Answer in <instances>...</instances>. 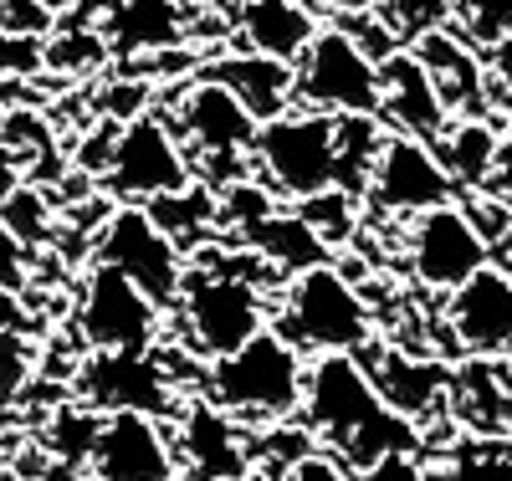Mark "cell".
<instances>
[{
  "label": "cell",
  "mask_w": 512,
  "mask_h": 481,
  "mask_svg": "<svg viewBox=\"0 0 512 481\" xmlns=\"http://www.w3.org/2000/svg\"><path fill=\"white\" fill-rule=\"evenodd\" d=\"M303 410L308 430H318L349 471H369L390 451H415V420L379 400L374 379L354 354H318L303 369Z\"/></svg>",
  "instance_id": "6da1fadb"
},
{
  "label": "cell",
  "mask_w": 512,
  "mask_h": 481,
  "mask_svg": "<svg viewBox=\"0 0 512 481\" xmlns=\"http://www.w3.org/2000/svg\"><path fill=\"white\" fill-rule=\"evenodd\" d=\"M205 364V400L231 420H287L303 400V348L272 323L256 328L241 348Z\"/></svg>",
  "instance_id": "7a4b0ae2"
},
{
  "label": "cell",
  "mask_w": 512,
  "mask_h": 481,
  "mask_svg": "<svg viewBox=\"0 0 512 481\" xmlns=\"http://www.w3.org/2000/svg\"><path fill=\"white\" fill-rule=\"evenodd\" d=\"M246 261L221 256L210 272H185V287L175 302L185 308V333L200 359H221L231 348H241L256 328H267V297L256 272H241Z\"/></svg>",
  "instance_id": "3957f363"
},
{
  "label": "cell",
  "mask_w": 512,
  "mask_h": 481,
  "mask_svg": "<svg viewBox=\"0 0 512 481\" xmlns=\"http://www.w3.org/2000/svg\"><path fill=\"white\" fill-rule=\"evenodd\" d=\"M282 323L297 348H318V354H359L374 338L364 292L333 261L292 272L287 297H282Z\"/></svg>",
  "instance_id": "277c9868"
},
{
  "label": "cell",
  "mask_w": 512,
  "mask_h": 481,
  "mask_svg": "<svg viewBox=\"0 0 512 481\" xmlns=\"http://www.w3.org/2000/svg\"><path fill=\"white\" fill-rule=\"evenodd\" d=\"M292 108L313 113H379V62L344 26H318L292 62Z\"/></svg>",
  "instance_id": "5b68a950"
},
{
  "label": "cell",
  "mask_w": 512,
  "mask_h": 481,
  "mask_svg": "<svg viewBox=\"0 0 512 481\" xmlns=\"http://www.w3.org/2000/svg\"><path fill=\"white\" fill-rule=\"evenodd\" d=\"M251 164L267 174L272 195L308 200L333 185V113L287 108L256 123Z\"/></svg>",
  "instance_id": "8992f818"
},
{
  "label": "cell",
  "mask_w": 512,
  "mask_h": 481,
  "mask_svg": "<svg viewBox=\"0 0 512 481\" xmlns=\"http://www.w3.org/2000/svg\"><path fill=\"white\" fill-rule=\"evenodd\" d=\"M98 261L118 267L128 282H139L159 308H175V297L185 287V261H180V241L154 226V215L139 200H123L108 226L98 236Z\"/></svg>",
  "instance_id": "52a82bcc"
},
{
  "label": "cell",
  "mask_w": 512,
  "mask_h": 481,
  "mask_svg": "<svg viewBox=\"0 0 512 481\" xmlns=\"http://www.w3.org/2000/svg\"><path fill=\"white\" fill-rule=\"evenodd\" d=\"M159 302L128 282L108 261H93L88 282H82L77 302V328L88 338V348H118V354H149L159 338Z\"/></svg>",
  "instance_id": "ba28073f"
},
{
  "label": "cell",
  "mask_w": 512,
  "mask_h": 481,
  "mask_svg": "<svg viewBox=\"0 0 512 481\" xmlns=\"http://www.w3.org/2000/svg\"><path fill=\"white\" fill-rule=\"evenodd\" d=\"M103 169H108L113 200H154L164 190L190 185V159H185L180 139L154 113H134L118 128Z\"/></svg>",
  "instance_id": "9c48e42d"
},
{
  "label": "cell",
  "mask_w": 512,
  "mask_h": 481,
  "mask_svg": "<svg viewBox=\"0 0 512 481\" xmlns=\"http://www.w3.org/2000/svg\"><path fill=\"white\" fill-rule=\"evenodd\" d=\"M364 195H369V205L379 215H420L431 205L456 200V185H451V174L441 169V159L431 154V144L384 128V144L374 154Z\"/></svg>",
  "instance_id": "30bf717a"
},
{
  "label": "cell",
  "mask_w": 512,
  "mask_h": 481,
  "mask_svg": "<svg viewBox=\"0 0 512 481\" xmlns=\"http://www.w3.org/2000/svg\"><path fill=\"white\" fill-rule=\"evenodd\" d=\"M482 261H492L487 236L456 200L410 215V272H415L420 287L451 292L461 277H472Z\"/></svg>",
  "instance_id": "8fae6325"
},
{
  "label": "cell",
  "mask_w": 512,
  "mask_h": 481,
  "mask_svg": "<svg viewBox=\"0 0 512 481\" xmlns=\"http://www.w3.org/2000/svg\"><path fill=\"white\" fill-rule=\"evenodd\" d=\"M180 134L216 174H241L251 159V139H256V113L226 82L200 77L190 82V93H180Z\"/></svg>",
  "instance_id": "7c38bea8"
},
{
  "label": "cell",
  "mask_w": 512,
  "mask_h": 481,
  "mask_svg": "<svg viewBox=\"0 0 512 481\" xmlns=\"http://www.w3.org/2000/svg\"><path fill=\"white\" fill-rule=\"evenodd\" d=\"M88 466L98 481H175V441L159 425V415L144 410H108L98 415V435Z\"/></svg>",
  "instance_id": "4fadbf2b"
},
{
  "label": "cell",
  "mask_w": 512,
  "mask_h": 481,
  "mask_svg": "<svg viewBox=\"0 0 512 481\" xmlns=\"http://www.w3.org/2000/svg\"><path fill=\"white\" fill-rule=\"evenodd\" d=\"M446 318L466 354H512V277L492 261L451 287Z\"/></svg>",
  "instance_id": "5bb4252c"
},
{
  "label": "cell",
  "mask_w": 512,
  "mask_h": 481,
  "mask_svg": "<svg viewBox=\"0 0 512 481\" xmlns=\"http://www.w3.org/2000/svg\"><path fill=\"white\" fill-rule=\"evenodd\" d=\"M379 118L395 128V134H410L420 144H436L441 128L451 123L436 82L425 77L420 57L410 47H395L379 57Z\"/></svg>",
  "instance_id": "9a60e30c"
},
{
  "label": "cell",
  "mask_w": 512,
  "mask_h": 481,
  "mask_svg": "<svg viewBox=\"0 0 512 481\" xmlns=\"http://www.w3.org/2000/svg\"><path fill=\"white\" fill-rule=\"evenodd\" d=\"M82 400L93 410H144V415H169L175 410V389L169 379L144 359V354H118V348H93V359L82 364Z\"/></svg>",
  "instance_id": "2e32d148"
},
{
  "label": "cell",
  "mask_w": 512,
  "mask_h": 481,
  "mask_svg": "<svg viewBox=\"0 0 512 481\" xmlns=\"http://www.w3.org/2000/svg\"><path fill=\"white\" fill-rule=\"evenodd\" d=\"M410 52L420 57L425 77L436 82L446 113H482L487 108V72H482L466 36H456L451 26H436V31H420L410 41Z\"/></svg>",
  "instance_id": "e0dca14e"
},
{
  "label": "cell",
  "mask_w": 512,
  "mask_h": 481,
  "mask_svg": "<svg viewBox=\"0 0 512 481\" xmlns=\"http://www.w3.org/2000/svg\"><path fill=\"white\" fill-rule=\"evenodd\" d=\"M180 451H185L190 481H226V476H241L251 466L241 430L231 425L226 410H216L205 395L180 420Z\"/></svg>",
  "instance_id": "ac0fdd59"
},
{
  "label": "cell",
  "mask_w": 512,
  "mask_h": 481,
  "mask_svg": "<svg viewBox=\"0 0 512 481\" xmlns=\"http://www.w3.org/2000/svg\"><path fill=\"white\" fill-rule=\"evenodd\" d=\"M190 36L185 26V0H118L108 11V52L113 57H149L169 52Z\"/></svg>",
  "instance_id": "d6986e66"
},
{
  "label": "cell",
  "mask_w": 512,
  "mask_h": 481,
  "mask_svg": "<svg viewBox=\"0 0 512 481\" xmlns=\"http://www.w3.org/2000/svg\"><path fill=\"white\" fill-rule=\"evenodd\" d=\"M236 31L246 52H262L277 62H297L303 47L318 31V16L297 0H241L236 6Z\"/></svg>",
  "instance_id": "ffe728a7"
},
{
  "label": "cell",
  "mask_w": 512,
  "mask_h": 481,
  "mask_svg": "<svg viewBox=\"0 0 512 481\" xmlns=\"http://www.w3.org/2000/svg\"><path fill=\"white\" fill-rule=\"evenodd\" d=\"M205 77L226 82L231 93L256 113V123L292 108V62H277V57H262V52H236V57L210 62Z\"/></svg>",
  "instance_id": "44dd1931"
},
{
  "label": "cell",
  "mask_w": 512,
  "mask_h": 481,
  "mask_svg": "<svg viewBox=\"0 0 512 481\" xmlns=\"http://www.w3.org/2000/svg\"><path fill=\"white\" fill-rule=\"evenodd\" d=\"M246 246L267 261V267H277V272H303V267H318V261H328L333 256V246L303 221V215H277V210H267L262 221H251L246 231Z\"/></svg>",
  "instance_id": "7402d4cb"
},
{
  "label": "cell",
  "mask_w": 512,
  "mask_h": 481,
  "mask_svg": "<svg viewBox=\"0 0 512 481\" xmlns=\"http://www.w3.org/2000/svg\"><path fill=\"white\" fill-rule=\"evenodd\" d=\"M492 149H497V128L477 113H461L456 123L441 128V139L431 144V154L441 159V169L451 174V185H472L482 190L487 174H492Z\"/></svg>",
  "instance_id": "603a6c76"
},
{
  "label": "cell",
  "mask_w": 512,
  "mask_h": 481,
  "mask_svg": "<svg viewBox=\"0 0 512 481\" xmlns=\"http://www.w3.org/2000/svg\"><path fill=\"white\" fill-rule=\"evenodd\" d=\"M379 144H384L379 113H333V190L364 195Z\"/></svg>",
  "instance_id": "cb8c5ba5"
},
{
  "label": "cell",
  "mask_w": 512,
  "mask_h": 481,
  "mask_svg": "<svg viewBox=\"0 0 512 481\" xmlns=\"http://www.w3.org/2000/svg\"><path fill=\"white\" fill-rule=\"evenodd\" d=\"M364 374L374 379L379 400L390 405V410H400V415H410V420L420 410H431V400L446 389V369L431 364V359H400V354H390V359H379Z\"/></svg>",
  "instance_id": "d4e9b609"
},
{
  "label": "cell",
  "mask_w": 512,
  "mask_h": 481,
  "mask_svg": "<svg viewBox=\"0 0 512 481\" xmlns=\"http://www.w3.org/2000/svg\"><path fill=\"white\" fill-rule=\"evenodd\" d=\"M144 210L154 215V226L169 236H185V231H205L216 221V185H180V190H164L154 200H144Z\"/></svg>",
  "instance_id": "484cf974"
},
{
  "label": "cell",
  "mask_w": 512,
  "mask_h": 481,
  "mask_svg": "<svg viewBox=\"0 0 512 481\" xmlns=\"http://www.w3.org/2000/svg\"><path fill=\"white\" fill-rule=\"evenodd\" d=\"M374 11L384 16L395 41H415L420 31H436V26H451L461 0H374Z\"/></svg>",
  "instance_id": "4316f807"
},
{
  "label": "cell",
  "mask_w": 512,
  "mask_h": 481,
  "mask_svg": "<svg viewBox=\"0 0 512 481\" xmlns=\"http://www.w3.org/2000/svg\"><path fill=\"white\" fill-rule=\"evenodd\" d=\"M36 374V343L26 328H0V415L16 410Z\"/></svg>",
  "instance_id": "83f0119b"
},
{
  "label": "cell",
  "mask_w": 512,
  "mask_h": 481,
  "mask_svg": "<svg viewBox=\"0 0 512 481\" xmlns=\"http://www.w3.org/2000/svg\"><path fill=\"white\" fill-rule=\"evenodd\" d=\"M297 215L328 241V246H338L349 231H354V195L349 190H318V195H308V200H297Z\"/></svg>",
  "instance_id": "f1b7e54d"
},
{
  "label": "cell",
  "mask_w": 512,
  "mask_h": 481,
  "mask_svg": "<svg viewBox=\"0 0 512 481\" xmlns=\"http://www.w3.org/2000/svg\"><path fill=\"white\" fill-rule=\"evenodd\" d=\"M0 221H6L16 236H21V246H31V241H41L47 236V195H41L36 185H16V195L0 205Z\"/></svg>",
  "instance_id": "f546056e"
},
{
  "label": "cell",
  "mask_w": 512,
  "mask_h": 481,
  "mask_svg": "<svg viewBox=\"0 0 512 481\" xmlns=\"http://www.w3.org/2000/svg\"><path fill=\"white\" fill-rule=\"evenodd\" d=\"M461 26L482 47H497L502 36H512V0H461Z\"/></svg>",
  "instance_id": "4dcf8cb0"
},
{
  "label": "cell",
  "mask_w": 512,
  "mask_h": 481,
  "mask_svg": "<svg viewBox=\"0 0 512 481\" xmlns=\"http://www.w3.org/2000/svg\"><path fill=\"white\" fill-rule=\"evenodd\" d=\"M282 481H354L349 466L338 456H318V451H303L282 466Z\"/></svg>",
  "instance_id": "1f68e13d"
},
{
  "label": "cell",
  "mask_w": 512,
  "mask_h": 481,
  "mask_svg": "<svg viewBox=\"0 0 512 481\" xmlns=\"http://www.w3.org/2000/svg\"><path fill=\"white\" fill-rule=\"evenodd\" d=\"M98 57H108L103 31H77V36H67V41H57V47H52V62H67V67H88Z\"/></svg>",
  "instance_id": "d6a6232c"
},
{
  "label": "cell",
  "mask_w": 512,
  "mask_h": 481,
  "mask_svg": "<svg viewBox=\"0 0 512 481\" xmlns=\"http://www.w3.org/2000/svg\"><path fill=\"white\" fill-rule=\"evenodd\" d=\"M26 267H31V256H26L21 236L0 221V287H26Z\"/></svg>",
  "instance_id": "836d02e7"
},
{
  "label": "cell",
  "mask_w": 512,
  "mask_h": 481,
  "mask_svg": "<svg viewBox=\"0 0 512 481\" xmlns=\"http://www.w3.org/2000/svg\"><path fill=\"white\" fill-rule=\"evenodd\" d=\"M497 200H512V118L507 128H497V149H492V174H487V185Z\"/></svg>",
  "instance_id": "e575fe53"
},
{
  "label": "cell",
  "mask_w": 512,
  "mask_h": 481,
  "mask_svg": "<svg viewBox=\"0 0 512 481\" xmlns=\"http://www.w3.org/2000/svg\"><path fill=\"white\" fill-rule=\"evenodd\" d=\"M364 476H369V481H425V476L410 466V451H390V456H379Z\"/></svg>",
  "instance_id": "d590c367"
},
{
  "label": "cell",
  "mask_w": 512,
  "mask_h": 481,
  "mask_svg": "<svg viewBox=\"0 0 512 481\" xmlns=\"http://www.w3.org/2000/svg\"><path fill=\"white\" fill-rule=\"evenodd\" d=\"M26 180V169H21V159H16V149L11 144H0V205H6L11 195H16V185Z\"/></svg>",
  "instance_id": "8d00e7d4"
},
{
  "label": "cell",
  "mask_w": 512,
  "mask_h": 481,
  "mask_svg": "<svg viewBox=\"0 0 512 481\" xmlns=\"http://www.w3.org/2000/svg\"><path fill=\"white\" fill-rule=\"evenodd\" d=\"M451 481H512V466L507 461H466Z\"/></svg>",
  "instance_id": "74e56055"
},
{
  "label": "cell",
  "mask_w": 512,
  "mask_h": 481,
  "mask_svg": "<svg viewBox=\"0 0 512 481\" xmlns=\"http://www.w3.org/2000/svg\"><path fill=\"white\" fill-rule=\"evenodd\" d=\"M297 6H308L313 16H359V11L374 6V0H297Z\"/></svg>",
  "instance_id": "f35d334b"
},
{
  "label": "cell",
  "mask_w": 512,
  "mask_h": 481,
  "mask_svg": "<svg viewBox=\"0 0 512 481\" xmlns=\"http://www.w3.org/2000/svg\"><path fill=\"white\" fill-rule=\"evenodd\" d=\"M0 328H26V302H21V287H0Z\"/></svg>",
  "instance_id": "ab89813d"
},
{
  "label": "cell",
  "mask_w": 512,
  "mask_h": 481,
  "mask_svg": "<svg viewBox=\"0 0 512 481\" xmlns=\"http://www.w3.org/2000/svg\"><path fill=\"white\" fill-rule=\"evenodd\" d=\"M492 77L507 87V93H512V36H502L497 41V47H492Z\"/></svg>",
  "instance_id": "60d3db41"
},
{
  "label": "cell",
  "mask_w": 512,
  "mask_h": 481,
  "mask_svg": "<svg viewBox=\"0 0 512 481\" xmlns=\"http://www.w3.org/2000/svg\"><path fill=\"white\" fill-rule=\"evenodd\" d=\"M52 6H67V11H77V16H108L118 0H52Z\"/></svg>",
  "instance_id": "b9f144b4"
},
{
  "label": "cell",
  "mask_w": 512,
  "mask_h": 481,
  "mask_svg": "<svg viewBox=\"0 0 512 481\" xmlns=\"http://www.w3.org/2000/svg\"><path fill=\"white\" fill-rule=\"evenodd\" d=\"M190 6H210V11H236L241 0H190Z\"/></svg>",
  "instance_id": "7bdbcfd3"
},
{
  "label": "cell",
  "mask_w": 512,
  "mask_h": 481,
  "mask_svg": "<svg viewBox=\"0 0 512 481\" xmlns=\"http://www.w3.org/2000/svg\"><path fill=\"white\" fill-rule=\"evenodd\" d=\"M226 481H272V476H267V471H256V466H246L241 476H226Z\"/></svg>",
  "instance_id": "ee69618b"
},
{
  "label": "cell",
  "mask_w": 512,
  "mask_h": 481,
  "mask_svg": "<svg viewBox=\"0 0 512 481\" xmlns=\"http://www.w3.org/2000/svg\"><path fill=\"white\" fill-rule=\"evenodd\" d=\"M0 456H6V430H0Z\"/></svg>",
  "instance_id": "f6af8a7d"
},
{
  "label": "cell",
  "mask_w": 512,
  "mask_h": 481,
  "mask_svg": "<svg viewBox=\"0 0 512 481\" xmlns=\"http://www.w3.org/2000/svg\"><path fill=\"white\" fill-rule=\"evenodd\" d=\"M507 389H512V369H507Z\"/></svg>",
  "instance_id": "bcb514c9"
}]
</instances>
